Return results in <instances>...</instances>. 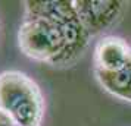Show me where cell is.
Here are the masks:
<instances>
[{
    "label": "cell",
    "instance_id": "1",
    "mask_svg": "<svg viewBox=\"0 0 131 126\" xmlns=\"http://www.w3.org/2000/svg\"><path fill=\"white\" fill-rule=\"evenodd\" d=\"M0 111L15 126H40L44 100L38 85L16 71L0 73Z\"/></svg>",
    "mask_w": 131,
    "mask_h": 126
},
{
    "label": "cell",
    "instance_id": "2",
    "mask_svg": "<svg viewBox=\"0 0 131 126\" xmlns=\"http://www.w3.org/2000/svg\"><path fill=\"white\" fill-rule=\"evenodd\" d=\"M18 44L30 59L50 63L63 48V32L59 25L46 19L25 18L18 32Z\"/></svg>",
    "mask_w": 131,
    "mask_h": 126
},
{
    "label": "cell",
    "instance_id": "3",
    "mask_svg": "<svg viewBox=\"0 0 131 126\" xmlns=\"http://www.w3.org/2000/svg\"><path fill=\"white\" fill-rule=\"evenodd\" d=\"M125 5L119 0H74L77 16L90 37L111 28L121 18Z\"/></svg>",
    "mask_w": 131,
    "mask_h": 126
},
{
    "label": "cell",
    "instance_id": "4",
    "mask_svg": "<svg viewBox=\"0 0 131 126\" xmlns=\"http://www.w3.org/2000/svg\"><path fill=\"white\" fill-rule=\"evenodd\" d=\"M60 28L63 32V48L59 56L50 62V65L62 67L72 66L80 57H83L84 51L89 46L90 35L78 18L69 21Z\"/></svg>",
    "mask_w": 131,
    "mask_h": 126
},
{
    "label": "cell",
    "instance_id": "5",
    "mask_svg": "<svg viewBox=\"0 0 131 126\" xmlns=\"http://www.w3.org/2000/svg\"><path fill=\"white\" fill-rule=\"evenodd\" d=\"M131 48L119 37H105L97 43L94 50L96 71L116 72L128 66Z\"/></svg>",
    "mask_w": 131,
    "mask_h": 126
},
{
    "label": "cell",
    "instance_id": "6",
    "mask_svg": "<svg viewBox=\"0 0 131 126\" xmlns=\"http://www.w3.org/2000/svg\"><path fill=\"white\" fill-rule=\"evenodd\" d=\"M24 6L25 18L46 19L59 26L78 18L74 0H28Z\"/></svg>",
    "mask_w": 131,
    "mask_h": 126
},
{
    "label": "cell",
    "instance_id": "7",
    "mask_svg": "<svg viewBox=\"0 0 131 126\" xmlns=\"http://www.w3.org/2000/svg\"><path fill=\"white\" fill-rule=\"evenodd\" d=\"M96 76L107 92L118 98L131 101V71L128 66L116 72L96 71Z\"/></svg>",
    "mask_w": 131,
    "mask_h": 126
},
{
    "label": "cell",
    "instance_id": "8",
    "mask_svg": "<svg viewBox=\"0 0 131 126\" xmlns=\"http://www.w3.org/2000/svg\"><path fill=\"white\" fill-rule=\"evenodd\" d=\"M0 126H15L13 122L9 119V116H6L3 111H0Z\"/></svg>",
    "mask_w": 131,
    "mask_h": 126
},
{
    "label": "cell",
    "instance_id": "9",
    "mask_svg": "<svg viewBox=\"0 0 131 126\" xmlns=\"http://www.w3.org/2000/svg\"><path fill=\"white\" fill-rule=\"evenodd\" d=\"M128 67H130V71H131V56H130V62H128Z\"/></svg>",
    "mask_w": 131,
    "mask_h": 126
}]
</instances>
